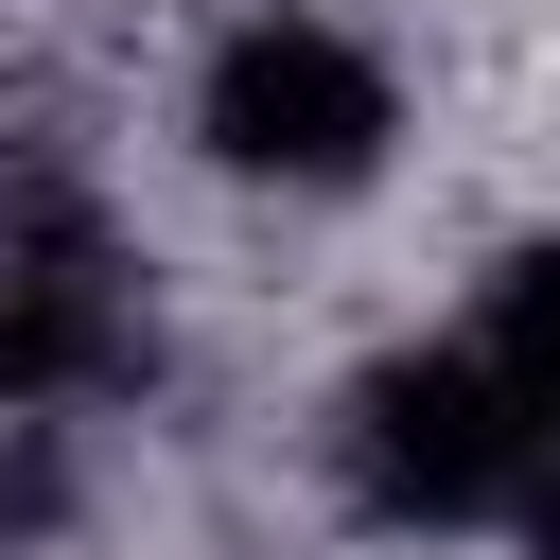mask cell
I'll return each mask as SVG.
<instances>
[{"instance_id": "1", "label": "cell", "mask_w": 560, "mask_h": 560, "mask_svg": "<svg viewBox=\"0 0 560 560\" xmlns=\"http://www.w3.org/2000/svg\"><path fill=\"white\" fill-rule=\"evenodd\" d=\"M192 158L228 192H280V210H332L402 158V70L385 35H350L332 0H245L210 52H192Z\"/></svg>"}, {"instance_id": "2", "label": "cell", "mask_w": 560, "mask_h": 560, "mask_svg": "<svg viewBox=\"0 0 560 560\" xmlns=\"http://www.w3.org/2000/svg\"><path fill=\"white\" fill-rule=\"evenodd\" d=\"M332 472H350L368 525L455 542V525H508V508H525L542 420L508 402L490 350H385V368H350V402H332Z\"/></svg>"}, {"instance_id": "3", "label": "cell", "mask_w": 560, "mask_h": 560, "mask_svg": "<svg viewBox=\"0 0 560 560\" xmlns=\"http://www.w3.org/2000/svg\"><path fill=\"white\" fill-rule=\"evenodd\" d=\"M472 350L508 368V402L542 420V455H560V228H525L508 262H490V315H472Z\"/></svg>"}, {"instance_id": "4", "label": "cell", "mask_w": 560, "mask_h": 560, "mask_svg": "<svg viewBox=\"0 0 560 560\" xmlns=\"http://www.w3.org/2000/svg\"><path fill=\"white\" fill-rule=\"evenodd\" d=\"M508 525H525V560H560V455L525 472V508H508Z\"/></svg>"}]
</instances>
